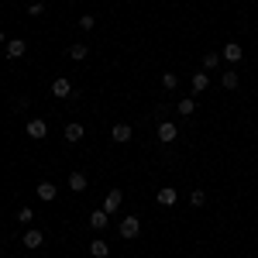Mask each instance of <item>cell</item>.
Listing matches in <instances>:
<instances>
[{"label":"cell","instance_id":"1","mask_svg":"<svg viewBox=\"0 0 258 258\" xmlns=\"http://www.w3.org/2000/svg\"><path fill=\"white\" fill-rule=\"evenodd\" d=\"M141 234V220L138 217H124L120 220V238L124 241H135Z\"/></svg>","mask_w":258,"mask_h":258},{"label":"cell","instance_id":"2","mask_svg":"<svg viewBox=\"0 0 258 258\" xmlns=\"http://www.w3.org/2000/svg\"><path fill=\"white\" fill-rule=\"evenodd\" d=\"M21 244H24L28 251H38L41 244H45V234H41L38 227H31V231H24V238H21Z\"/></svg>","mask_w":258,"mask_h":258},{"label":"cell","instance_id":"3","mask_svg":"<svg viewBox=\"0 0 258 258\" xmlns=\"http://www.w3.org/2000/svg\"><path fill=\"white\" fill-rule=\"evenodd\" d=\"M120 200H124V193H120V186H114V189H107V197H103V210H107V214H117V210H120Z\"/></svg>","mask_w":258,"mask_h":258},{"label":"cell","instance_id":"4","mask_svg":"<svg viewBox=\"0 0 258 258\" xmlns=\"http://www.w3.org/2000/svg\"><path fill=\"white\" fill-rule=\"evenodd\" d=\"M24 131H28V138L41 141V138H45V135H48V124H45V120H41V117H31V120H28V127H24Z\"/></svg>","mask_w":258,"mask_h":258},{"label":"cell","instance_id":"5","mask_svg":"<svg viewBox=\"0 0 258 258\" xmlns=\"http://www.w3.org/2000/svg\"><path fill=\"white\" fill-rule=\"evenodd\" d=\"M52 97H55V100L73 97V83L66 80V76H59V80H52Z\"/></svg>","mask_w":258,"mask_h":258},{"label":"cell","instance_id":"6","mask_svg":"<svg viewBox=\"0 0 258 258\" xmlns=\"http://www.w3.org/2000/svg\"><path fill=\"white\" fill-rule=\"evenodd\" d=\"M241 55H244V48H241L238 41H227V45L220 48V59H227L231 66H234V62H241Z\"/></svg>","mask_w":258,"mask_h":258},{"label":"cell","instance_id":"7","mask_svg":"<svg viewBox=\"0 0 258 258\" xmlns=\"http://www.w3.org/2000/svg\"><path fill=\"white\" fill-rule=\"evenodd\" d=\"M176 135H179V127L172 124V120H162V124H159V141H162V145H172Z\"/></svg>","mask_w":258,"mask_h":258},{"label":"cell","instance_id":"8","mask_svg":"<svg viewBox=\"0 0 258 258\" xmlns=\"http://www.w3.org/2000/svg\"><path fill=\"white\" fill-rule=\"evenodd\" d=\"M4 52H7V59H21V55L28 52V45H24V38H11L4 45Z\"/></svg>","mask_w":258,"mask_h":258},{"label":"cell","instance_id":"9","mask_svg":"<svg viewBox=\"0 0 258 258\" xmlns=\"http://www.w3.org/2000/svg\"><path fill=\"white\" fill-rule=\"evenodd\" d=\"M131 135H135V131H131V124H114V127H110V138L117 141V145L131 141Z\"/></svg>","mask_w":258,"mask_h":258},{"label":"cell","instance_id":"10","mask_svg":"<svg viewBox=\"0 0 258 258\" xmlns=\"http://www.w3.org/2000/svg\"><path fill=\"white\" fill-rule=\"evenodd\" d=\"M107 224H110V214L107 210H93L90 214V231H103Z\"/></svg>","mask_w":258,"mask_h":258},{"label":"cell","instance_id":"11","mask_svg":"<svg viewBox=\"0 0 258 258\" xmlns=\"http://www.w3.org/2000/svg\"><path fill=\"white\" fill-rule=\"evenodd\" d=\"M83 135H86V127H83V124H76V120H69V124H66V141H73V145H76V141H83Z\"/></svg>","mask_w":258,"mask_h":258},{"label":"cell","instance_id":"12","mask_svg":"<svg viewBox=\"0 0 258 258\" xmlns=\"http://www.w3.org/2000/svg\"><path fill=\"white\" fill-rule=\"evenodd\" d=\"M66 186H69L73 193H86V186H90V182H86L83 172H69V182H66Z\"/></svg>","mask_w":258,"mask_h":258},{"label":"cell","instance_id":"13","mask_svg":"<svg viewBox=\"0 0 258 258\" xmlns=\"http://www.w3.org/2000/svg\"><path fill=\"white\" fill-rule=\"evenodd\" d=\"M155 200H159V207H176V189L172 186H162Z\"/></svg>","mask_w":258,"mask_h":258},{"label":"cell","instance_id":"14","mask_svg":"<svg viewBox=\"0 0 258 258\" xmlns=\"http://www.w3.org/2000/svg\"><path fill=\"white\" fill-rule=\"evenodd\" d=\"M55 193H59V189H55V182H38V200L52 203V200H55Z\"/></svg>","mask_w":258,"mask_h":258},{"label":"cell","instance_id":"15","mask_svg":"<svg viewBox=\"0 0 258 258\" xmlns=\"http://www.w3.org/2000/svg\"><path fill=\"white\" fill-rule=\"evenodd\" d=\"M189 86H193V93H203V90H207V86H210V76H207V73H203V69H200L197 76H193V80H189Z\"/></svg>","mask_w":258,"mask_h":258},{"label":"cell","instance_id":"16","mask_svg":"<svg viewBox=\"0 0 258 258\" xmlns=\"http://www.w3.org/2000/svg\"><path fill=\"white\" fill-rule=\"evenodd\" d=\"M238 83H241V76L234 69H227V73L220 76V86H224V90H238Z\"/></svg>","mask_w":258,"mask_h":258},{"label":"cell","instance_id":"17","mask_svg":"<svg viewBox=\"0 0 258 258\" xmlns=\"http://www.w3.org/2000/svg\"><path fill=\"white\" fill-rule=\"evenodd\" d=\"M176 110H179V114H182V117H189V114L197 110V100H193V97H182V100H179V103H176Z\"/></svg>","mask_w":258,"mask_h":258},{"label":"cell","instance_id":"18","mask_svg":"<svg viewBox=\"0 0 258 258\" xmlns=\"http://www.w3.org/2000/svg\"><path fill=\"white\" fill-rule=\"evenodd\" d=\"M90 255H93V258H107V255H110L107 241H90Z\"/></svg>","mask_w":258,"mask_h":258},{"label":"cell","instance_id":"19","mask_svg":"<svg viewBox=\"0 0 258 258\" xmlns=\"http://www.w3.org/2000/svg\"><path fill=\"white\" fill-rule=\"evenodd\" d=\"M86 52H90V48H86L83 41H76V45H69V59H76V62H83V59H86Z\"/></svg>","mask_w":258,"mask_h":258},{"label":"cell","instance_id":"20","mask_svg":"<svg viewBox=\"0 0 258 258\" xmlns=\"http://www.w3.org/2000/svg\"><path fill=\"white\" fill-rule=\"evenodd\" d=\"M220 66V52H207L203 55V73H210V69H217Z\"/></svg>","mask_w":258,"mask_h":258},{"label":"cell","instance_id":"21","mask_svg":"<svg viewBox=\"0 0 258 258\" xmlns=\"http://www.w3.org/2000/svg\"><path fill=\"white\" fill-rule=\"evenodd\" d=\"M176 86H179L176 73H162V90H176Z\"/></svg>","mask_w":258,"mask_h":258},{"label":"cell","instance_id":"22","mask_svg":"<svg viewBox=\"0 0 258 258\" xmlns=\"http://www.w3.org/2000/svg\"><path fill=\"white\" fill-rule=\"evenodd\" d=\"M31 220H35V210H31V207H21L18 210V224H31Z\"/></svg>","mask_w":258,"mask_h":258},{"label":"cell","instance_id":"23","mask_svg":"<svg viewBox=\"0 0 258 258\" xmlns=\"http://www.w3.org/2000/svg\"><path fill=\"white\" fill-rule=\"evenodd\" d=\"M189 203H193V207H203V203H207V193H203V189H193V193H189Z\"/></svg>","mask_w":258,"mask_h":258},{"label":"cell","instance_id":"24","mask_svg":"<svg viewBox=\"0 0 258 258\" xmlns=\"http://www.w3.org/2000/svg\"><path fill=\"white\" fill-rule=\"evenodd\" d=\"M93 24H97L93 14H83V18H80V31H93Z\"/></svg>","mask_w":258,"mask_h":258},{"label":"cell","instance_id":"25","mask_svg":"<svg viewBox=\"0 0 258 258\" xmlns=\"http://www.w3.org/2000/svg\"><path fill=\"white\" fill-rule=\"evenodd\" d=\"M28 14H31V18H38V14H45V4H41V0H38V4H31V7H28Z\"/></svg>","mask_w":258,"mask_h":258},{"label":"cell","instance_id":"26","mask_svg":"<svg viewBox=\"0 0 258 258\" xmlns=\"http://www.w3.org/2000/svg\"><path fill=\"white\" fill-rule=\"evenodd\" d=\"M14 110H18V114H21V110H28V100L18 97V100H14Z\"/></svg>","mask_w":258,"mask_h":258},{"label":"cell","instance_id":"27","mask_svg":"<svg viewBox=\"0 0 258 258\" xmlns=\"http://www.w3.org/2000/svg\"><path fill=\"white\" fill-rule=\"evenodd\" d=\"M0 45H7V38H4V31H0Z\"/></svg>","mask_w":258,"mask_h":258}]
</instances>
